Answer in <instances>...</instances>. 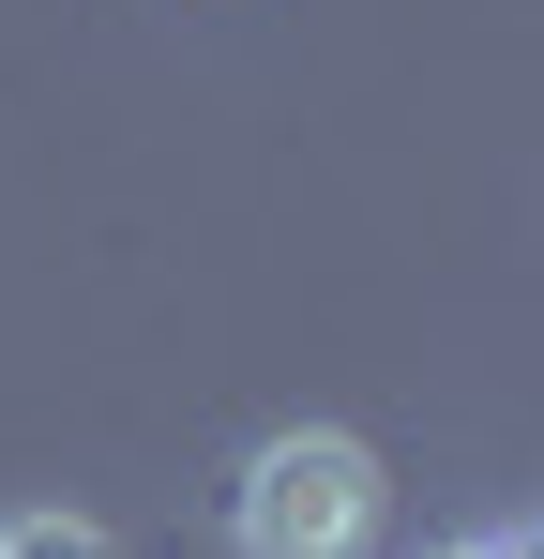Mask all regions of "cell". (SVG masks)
Segmentation results:
<instances>
[{
    "instance_id": "6da1fadb",
    "label": "cell",
    "mask_w": 544,
    "mask_h": 559,
    "mask_svg": "<svg viewBox=\"0 0 544 559\" xmlns=\"http://www.w3.org/2000/svg\"><path fill=\"white\" fill-rule=\"evenodd\" d=\"M378 514H393V484H378V454L348 424H287L227 484V559H363Z\"/></svg>"
},
{
    "instance_id": "7a4b0ae2",
    "label": "cell",
    "mask_w": 544,
    "mask_h": 559,
    "mask_svg": "<svg viewBox=\"0 0 544 559\" xmlns=\"http://www.w3.org/2000/svg\"><path fill=\"white\" fill-rule=\"evenodd\" d=\"M0 559H106V530H76V514H0Z\"/></svg>"
},
{
    "instance_id": "3957f363",
    "label": "cell",
    "mask_w": 544,
    "mask_h": 559,
    "mask_svg": "<svg viewBox=\"0 0 544 559\" xmlns=\"http://www.w3.org/2000/svg\"><path fill=\"white\" fill-rule=\"evenodd\" d=\"M439 559H530V530H469V545H439Z\"/></svg>"
}]
</instances>
